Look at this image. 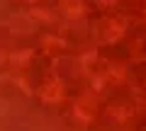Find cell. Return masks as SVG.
Wrapping results in <instances>:
<instances>
[{"mask_svg": "<svg viewBox=\"0 0 146 131\" xmlns=\"http://www.w3.org/2000/svg\"><path fill=\"white\" fill-rule=\"evenodd\" d=\"M95 32H98V37L102 39V41L115 44V41H119V39L124 37L127 20H124L122 15H105V17H100V20H98Z\"/></svg>", "mask_w": 146, "mask_h": 131, "instance_id": "cell-1", "label": "cell"}, {"mask_svg": "<svg viewBox=\"0 0 146 131\" xmlns=\"http://www.w3.org/2000/svg\"><path fill=\"white\" fill-rule=\"evenodd\" d=\"M42 49L49 56H58V53L66 49V41H63L58 34H46V37H42Z\"/></svg>", "mask_w": 146, "mask_h": 131, "instance_id": "cell-3", "label": "cell"}, {"mask_svg": "<svg viewBox=\"0 0 146 131\" xmlns=\"http://www.w3.org/2000/svg\"><path fill=\"white\" fill-rule=\"evenodd\" d=\"M58 10H63L66 15H68V12H73L76 17H80L85 12V5H83V3H68V5L63 3V5H58Z\"/></svg>", "mask_w": 146, "mask_h": 131, "instance_id": "cell-4", "label": "cell"}, {"mask_svg": "<svg viewBox=\"0 0 146 131\" xmlns=\"http://www.w3.org/2000/svg\"><path fill=\"white\" fill-rule=\"evenodd\" d=\"M39 97H42L44 102H49V105L61 102V100H63V83H61L58 78H54V75L44 78L42 85H39Z\"/></svg>", "mask_w": 146, "mask_h": 131, "instance_id": "cell-2", "label": "cell"}]
</instances>
